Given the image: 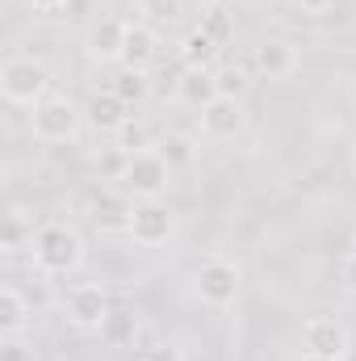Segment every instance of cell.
Segmentation results:
<instances>
[{
	"label": "cell",
	"instance_id": "obj_1",
	"mask_svg": "<svg viewBox=\"0 0 356 361\" xmlns=\"http://www.w3.org/2000/svg\"><path fill=\"white\" fill-rule=\"evenodd\" d=\"M30 252H34V269L42 277H63L84 265V240L72 223H42Z\"/></svg>",
	"mask_w": 356,
	"mask_h": 361
},
{
	"label": "cell",
	"instance_id": "obj_2",
	"mask_svg": "<svg viewBox=\"0 0 356 361\" xmlns=\"http://www.w3.org/2000/svg\"><path fill=\"white\" fill-rule=\"evenodd\" d=\"M0 92H4L8 105H30L34 109L38 101L51 97V72H46V63L34 59V55L4 59V68H0Z\"/></svg>",
	"mask_w": 356,
	"mask_h": 361
},
{
	"label": "cell",
	"instance_id": "obj_3",
	"mask_svg": "<svg viewBox=\"0 0 356 361\" xmlns=\"http://www.w3.org/2000/svg\"><path fill=\"white\" fill-rule=\"evenodd\" d=\"M168 180H172L168 160L151 147V152H134V156L126 160V169H122V177H117V189H122L126 197H134V202H160V197L168 193Z\"/></svg>",
	"mask_w": 356,
	"mask_h": 361
},
{
	"label": "cell",
	"instance_id": "obj_4",
	"mask_svg": "<svg viewBox=\"0 0 356 361\" xmlns=\"http://www.w3.org/2000/svg\"><path fill=\"white\" fill-rule=\"evenodd\" d=\"M80 122H84V114L72 97H46L30 114V130L38 143H68L80 135Z\"/></svg>",
	"mask_w": 356,
	"mask_h": 361
},
{
	"label": "cell",
	"instance_id": "obj_5",
	"mask_svg": "<svg viewBox=\"0 0 356 361\" xmlns=\"http://www.w3.org/2000/svg\"><path fill=\"white\" fill-rule=\"evenodd\" d=\"M302 345H306V353H314V357L344 361L348 349H352V336H348V328H344L336 315H310L306 328H302Z\"/></svg>",
	"mask_w": 356,
	"mask_h": 361
},
{
	"label": "cell",
	"instance_id": "obj_6",
	"mask_svg": "<svg viewBox=\"0 0 356 361\" xmlns=\"http://www.w3.org/2000/svg\"><path fill=\"white\" fill-rule=\"evenodd\" d=\"M177 231V214L164 206V202H134V219H130V240L143 244V248H160L168 244Z\"/></svg>",
	"mask_w": 356,
	"mask_h": 361
},
{
	"label": "cell",
	"instance_id": "obj_7",
	"mask_svg": "<svg viewBox=\"0 0 356 361\" xmlns=\"http://www.w3.org/2000/svg\"><path fill=\"white\" fill-rule=\"evenodd\" d=\"M197 294L210 307H231L235 294H239V265L227 261V257H210L197 269Z\"/></svg>",
	"mask_w": 356,
	"mask_h": 361
},
{
	"label": "cell",
	"instance_id": "obj_8",
	"mask_svg": "<svg viewBox=\"0 0 356 361\" xmlns=\"http://www.w3.org/2000/svg\"><path fill=\"white\" fill-rule=\"evenodd\" d=\"M243 126H248V114H243V101H239V97H214V101L201 109V135L214 139V143L239 139Z\"/></svg>",
	"mask_w": 356,
	"mask_h": 361
},
{
	"label": "cell",
	"instance_id": "obj_9",
	"mask_svg": "<svg viewBox=\"0 0 356 361\" xmlns=\"http://www.w3.org/2000/svg\"><path fill=\"white\" fill-rule=\"evenodd\" d=\"M109 311H113L109 294H105L101 286H92V281H80V286L68 294V319H72L76 328H84V332H96Z\"/></svg>",
	"mask_w": 356,
	"mask_h": 361
},
{
	"label": "cell",
	"instance_id": "obj_10",
	"mask_svg": "<svg viewBox=\"0 0 356 361\" xmlns=\"http://www.w3.org/2000/svg\"><path fill=\"white\" fill-rule=\"evenodd\" d=\"M126 25H130V21H122V17H101V21H92L89 25L84 47H89V55L96 59V63H122Z\"/></svg>",
	"mask_w": 356,
	"mask_h": 361
},
{
	"label": "cell",
	"instance_id": "obj_11",
	"mask_svg": "<svg viewBox=\"0 0 356 361\" xmlns=\"http://www.w3.org/2000/svg\"><path fill=\"white\" fill-rule=\"evenodd\" d=\"M252 63H256V72H260L265 80H285V76L298 72V47L285 42V38H265V42L256 47Z\"/></svg>",
	"mask_w": 356,
	"mask_h": 361
},
{
	"label": "cell",
	"instance_id": "obj_12",
	"mask_svg": "<svg viewBox=\"0 0 356 361\" xmlns=\"http://www.w3.org/2000/svg\"><path fill=\"white\" fill-rule=\"evenodd\" d=\"M134 219V197H126L122 189H101L92 197V223L101 231H130Z\"/></svg>",
	"mask_w": 356,
	"mask_h": 361
},
{
	"label": "cell",
	"instance_id": "obj_13",
	"mask_svg": "<svg viewBox=\"0 0 356 361\" xmlns=\"http://www.w3.org/2000/svg\"><path fill=\"white\" fill-rule=\"evenodd\" d=\"M160 59V34L151 25H126V47H122V68H134V72H147L151 63Z\"/></svg>",
	"mask_w": 356,
	"mask_h": 361
},
{
	"label": "cell",
	"instance_id": "obj_14",
	"mask_svg": "<svg viewBox=\"0 0 356 361\" xmlns=\"http://www.w3.org/2000/svg\"><path fill=\"white\" fill-rule=\"evenodd\" d=\"M89 122L96 126V130H105V135H117L134 114H130V105L117 97L113 89H105V92H92V101H89Z\"/></svg>",
	"mask_w": 356,
	"mask_h": 361
},
{
	"label": "cell",
	"instance_id": "obj_15",
	"mask_svg": "<svg viewBox=\"0 0 356 361\" xmlns=\"http://www.w3.org/2000/svg\"><path fill=\"white\" fill-rule=\"evenodd\" d=\"M214 97H222L214 72H201V68H184V72H180V80H177V101L180 105H189V109L201 114Z\"/></svg>",
	"mask_w": 356,
	"mask_h": 361
},
{
	"label": "cell",
	"instance_id": "obj_16",
	"mask_svg": "<svg viewBox=\"0 0 356 361\" xmlns=\"http://www.w3.org/2000/svg\"><path fill=\"white\" fill-rule=\"evenodd\" d=\"M139 311H130V307H113L105 319H101V328H96V336H101V345H109V349H126V345H134V336H139Z\"/></svg>",
	"mask_w": 356,
	"mask_h": 361
},
{
	"label": "cell",
	"instance_id": "obj_17",
	"mask_svg": "<svg viewBox=\"0 0 356 361\" xmlns=\"http://www.w3.org/2000/svg\"><path fill=\"white\" fill-rule=\"evenodd\" d=\"M218 42L210 38V34H201V30H189L184 38H180V63L184 68H201V72H214V63H218Z\"/></svg>",
	"mask_w": 356,
	"mask_h": 361
},
{
	"label": "cell",
	"instance_id": "obj_18",
	"mask_svg": "<svg viewBox=\"0 0 356 361\" xmlns=\"http://www.w3.org/2000/svg\"><path fill=\"white\" fill-rule=\"evenodd\" d=\"M34 223L25 219V210H8L4 214V227H0V248L4 252H21V248H34Z\"/></svg>",
	"mask_w": 356,
	"mask_h": 361
},
{
	"label": "cell",
	"instance_id": "obj_19",
	"mask_svg": "<svg viewBox=\"0 0 356 361\" xmlns=\"http://www.w3.org/2000/svg\"><path fill=\"white\" fill-rule=\"evenodd\" d=\"M25 319H30V302L21 298L17 286H4L0 290V332L4 336H17L25 328Z\"/></svg>",
	"mask_w": 356,
	"mask_h": 361
},
{
	"label": "cell",
	"instance_id": "obj_20",
	"mask_svg": "<svg viewBox=\"0 0 356 361\" xmlns=\"http://www.w3.org/2000/svg\"><path fill=\"white\" fill-rule=\"evenodd\" d=\"M109 89H113L126 105H130V109H134V105H143V101L151 97V76H147V72H134V68H122V72L113 76V85H109Z\"/></svg>",
	"mask_w": 356,
	"mask_h": 361
},
{
	"label": "cell",
	"instance_id": "obj_21",
	"mask_svg": "<svg viewBox=\"0 0 356 361\" xmlns=\"http://www.w3.org/2000/svg\"><path fill=\"white\" fill-rule=\"evenodd\" d=\"M201 34H210L218 47H227L231 38H235V13L227 8V4H214V8H205L201 13V25H197Z\"/></svg>",
	"mask_w": 356,
	"mask_h": 361
},
{
	"label": "cell",
	"instance_id": "obj_22",
	"mask_svg": "<svg viewBox=\"0 0 356 361\" xmlns=\"http://www.w3.org/2000/svg\"><path fill=\"white\" fill-rule=\"evenodd\" d=\"M139 13L155 25H172L184 17V0H139Z\"/></svg>",
	"mask_w": 356,
	"mask_h": 361
},
{
	"label": "cell",
	"instance_id": "obj_23",
	"mask_svg": "<svg viewBox=\"0 0 356 361\" xmlns=\"http://www.w3.org/2000/svg\"><path fill=\"white\" fill-rule=\"evenodd\" d=\"M113 139H117V152H126V156H134V152H151V130H147L143 122H134V118H130Z\"/></svg>",
	"mask_w": 356,
	"mask_h": 361
},
{
	"label": "cell",
	"instance_id": "obj_24",
	"mask_svg": "<svg viewBox=\"0 0 356 361\" xmlns=\"http://www.w3.org/2000/svg\"><path fill=\"white\" fill-rule=\"evenodd\" d=\"M155 152L168 160V169H184V164H193V143H189L184 135H164V143H160Z\"/></svg>",
	"mask_w": 356,
	"mask_h": 361
},
{
	"label": "cell",
	"instance_id": "obj_25",
	"mask_svg": "<svg viewBox=\"0 0 356 361\" xmlns=\"http://www.w3.org/2000/svg\"><path fill=\"white\" fill-rule=\"evenodd\" d=\"M214 80H218V92H222V97H239V101H243V92H248V72H243V68L214 72Z\"/></svg>",
	"mask_w": 356,
	"mask_h": 361
},
{
	"label": "cell",
	"instance_id": "obj_26",
	"mask_svg": "<svg viewBox=\"0 0 356 361\" xmlns=\"http://www.w3.org/2000/svg\"><path fill=\"white\" fill-rule=\"evenodd\" d=\"M0 361H38V357H34V345H25V341L8 336V341L0 345Z\"/></svg>",
	"mask_w": 356,
	"mask_h": 361
},
{
	"label": "cell",
	"instance_id": "obj_27",
	"mask_svg": "<svg viewBox=\"0 0 356 361\" xmlns=\"http://www.w3.org/2000/svg\"><path fill=\"white\" fill-rule=\"evenodd\" d=\"M139 361H184L177 345H151V349H143V357Z\"/></svg>",
	"mask_w": 356,
	"mask_h": 361
},
{
	"label": "cell",
	"instance_id": "obj_28",
	"mask_svg": "<svg viewBox=\"0 0 356 361\" xmlns=\"http://www.w3.org/2000/svg\"><path fill=\"white\" fill-rule=\"evenodd\" d=\"M340 277H344V290L348 294H356V252L344 261V269H340Z\"/></svg>",
	"mask_w": 356,
	"mask_h": 361
},
{
	"label": "cell",
	"instance_id": "obj_29",
	"mask_svg": "<svg viewBox=\"0 0 356 361\" xmlns=\"http://www.w3.org/2000/svg\"><path fill=\"white\" fill-rule=\"evenodd\" d=\"M298 4H302L306 13H327V8H331L336 0H298Z\"/></svg>",
	"mask_w": 356,
	"mask_h": 361
},
{
	"label": "cell",
	"instance_id": "obj_30",
	"mask_svg": "<svg viewBox=\"0 0 356 361\" xmlns=\"http://www.w3.org/2000/svg\"><path fill=\"white\" fill-rule=\"evenodd\" d=\"M30 4H34L38 13H55V8H63L68 0H30Z\"/></svg>",
	"mask_w": 356,
	"mask_h": 361
},
{
	"label": "cell",
	"instance_id": "obj_31",
	"mask_svg": "<svg viewBox=\"0 0 356 361\" xmlns=\"http://www.w3.org/2000/svg\"><path fill=\"white\" fill-rule=\"evenodd\" d=\"M201 4H205V8H214V4H227V0H201Z\"/></svg>",
	"mask_w": 356,
	"mask_h": 361
},
{
	"label": "cell",
	"instance_id": "obj_32",
	"mask_svg": "<svg viewBox=\"0 0 356 361\" xmlns=\"http://www.w3.org/2000/svg\"><path fill=\"white\" fill-rule=\"evenodd\" d=\"M302 361H327V357H314V353H306V357H302Z\"/></svg>",
	"mask_w": 356,
	"mask_h": 361
},
{
	"label": "cell",
	"instance_id": "obj_33",
	"mask_svg": "<svg viewBox=\"0 0 356 361\" xmlns=\"http://www.w3.org/2000/svg\"><path fill=\"white\" fill-rule=\"evenodd\" d=\"M344 361H356V349H348V357H344Z\"/></svg>",
	"mask_w": 356,
	"mask_h": 361
},
{
	"label": "cell",
	"instance_id": "obj_34",
	"mask_svg": "<svg viewBox=\"0 0 356 361\" xmlns=\"http://www.w3.org/2000/svg\"><path fill=\"white\" fill-rule=\"evenodd\" d=\"M352 105H356V85H352Z\"/></svg>",
	"mask_w": 356,
	"mask_h": 361
},
{
	"label": "cell",
	"instance_id": "obj_35",
	"mask_svg": "<svg viewBox=\"0 0 356 361\" xmlns=\"http://www.w3.org/2000/svg\"><path fill=\"white\" fill-rule=\"evenodd\" d=\"M352 252H356V235H352Z\"/></svg>",
	"mask_w": 356,
	"mask_h": 361
}]
</instances>
